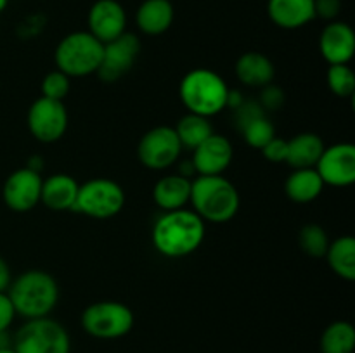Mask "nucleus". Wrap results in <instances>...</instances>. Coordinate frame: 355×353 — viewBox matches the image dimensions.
I'll list each match as a JSON object with an SVG mask.
<instances>
[{"label": "nucleus", "instance_id": "1", "mask_svg": "<svg viewBox=\"0 0 355 353\" xmlns=\"http://www.w3.org/2000/svg\"><path fill=\"white\" fill-rule=\"evenodd\" d=\"M207 224L189 208L163 211L153 225L151 241L166 258H184L203 244Z\"/></svg>", "mask_w": 355, "mask_h": 353}, {"label": "nucleus", "instance_id": "2", "mask_svg": "<svg viewBox=\"0 0 355 353\" xmlns=\"http://www.w3.org/2000/svg\"><path fill=\"white\" fill-rule=\"evenodd\" d=\"M239 192L224 175H198L191 183V210L207 224H227L239 211Z\"/></svg>", "mask_w": 355, "mask_h": 353}, {"label": "nucleus", "instance_id": "3", "mask_svg": "<svg viewBox=\"0 0 355 353\" xmlns=\"http://www.w3.org/2000/svg\"><path fill=\"white\" fill-rule=\"evenodd\" d=\"M16 315L24 320L51 317L59 301V286L45 270H26L7 289Z\"/></svg>", "mask_w": 355, "mask_h": 353}, {"label": "nucleus", "instance_id": "4", "mask_svg": "<svg viewBox=\"0 0 355 353\" xmlns=\"http://www.w3.org/2000/svg\"><path fill=\"white\" fill-rule=\"evenodd\" d=\"M227 82L217 71L208 68H194L182 76L179 85V97L187 113L211 118L227 109Z\"/></svg>", "mask_w": 355, "mask_h": 353}, {"label": "nucleus", "instance_id": "5", "mask_svg": "<svg viewBox=\"0 0 355 353\" xmlns=\"http://www.w3.org/2000/svg\"><path fill=\"white\" fill-rule=\"evenodd\" d=\"M103 47L89 31H73L61 38L54 51L55 69L69 78H83L97 73L103 59Z\"/></svg>", "mask_w": 355, "mask_h": 353}, {"label": "nucleus", "instance_id": "6", "mask_svg": "<svg viewBox=\"0 0 355 353\" xmlns=\"http://www.w3.org/2000/svg\"><path fill=\"white\" fill-rule=\"evenodd\" d=\"M80 324L90 338L111 341L125 338L134 329L135 315L121 301L103 300L89 305L82 311Z\"/></svg>", "mask_w": 355, "mask_h": 353}, {"label": "nucleus", "instance_id": "7", "mask_svg": "<svg viewBox=\"0 0 355 353\" xmlns=\"http://www.w3.org/2000/svg\"><path fill=\"white\" fill-rule=\"evenodd\" d=\"M12 348L16 353H71V338L54 318H31L16 331Z\"/></svg>", "mask_w": 355, "mask_h": 353}, {"label": "nucleus", "instance_id": "8", "mask_svg": "<svg viewBox=\"0 0 355 353\" xmlns=\"http://www.w3.org/2000/svg\"><path fill=\"white\" fill-rule=\"evenodd\" d=\"M125 201L127 197L120 183L106 176H97L80 183L73 211L96 220H107L123 210Z\"/></svg>", "mask_w": 355, "mask_h": 353}, {"label": "nucleus", "instance_id": "9", "mask_svg": "<svg viewBox=\"0 0 355 353\" xmlns=\"http://www.w3.org/2000/svg\"><path fill=\"white\" fill-rule=\"evenodd\" d=\"M184 147L177 137L175 128L162 125L142 135L137 145V158L142 166L159 172L175 165Z\"/></svg>", "mask_w": 355, "mask_h": 353}, {"label": "nucleus", "instance_id": "10", "mask_svg": "<svg viewBox=\"0 0 355 353\" xmlns=\"http://www.w3.org/2000/svg\"><path fill=\"white\" fill-rule=\"evenodd\" d=\"M28 130L44 144H52L62 138L68 130L69 116L62 100L38 97L28 109Z\"/></svg>", "mask_w": 355, "mask_h": 353}, {"label": "nucleus", "instance_id": "11", "mask_svg": "<svg viewBox=\"0 0 355 353\" xmlns=\"http://www.w3.org/2000/svg\"><path fill=\"white\" fill-rule=\"evenodd\" d=\"M139 54H141V40L134 33L125 31L123 35L104 44L97 75L103 82H116L134 68Z\"/></svg>", "mask_w": 355, "mask_h": 353}, {"label": "nucleus", "instance_id": "12", "mask_svg": "<svg viewBox=\"0 0 355 353\" xmlns=\"http://www.w3.org/2000/svg\"><path fill=\"white\" fill-rule=\"evenodd\" d=\"M40 172L24 166L16 170L6 179L2 187V199L9 210L16 213H26L40 203L42 196Z\"/></svg>", "mask_w": 355, "mask_h": 353}, {"label": "nucleus", "instance_id": "13", "mask_svg": "<svg viewBox=\"0 0 355 353\" xmlns=\"http://www.w3.org/2000/svg\"><path fill=\"white\" fill-rule=\"evenodd\" d=\"M315 172L324 185L349 187L355 182V145L350 142H338L324 147Z\"/></svg>", "mask_w": 355, "mask_h": 353}, {"label": "nucleus", "instance_id": "14", "mask_svg": "<svg viewBox=\"0 0 355 353\" xmlns=\"http://www.w3.org/2000/svg\"><path fill=\"white\" fill-rule=\"evenodd\" d=\"M87 31L101 44L127 31V10L118 0H96L87 14Z\"/></svg>", "mask_w": 355, "mask_h": 353}, {"label": "nucleus", "instance_id": "15", "mask_svg": "<svg viewBox=\"0 0 355 353\" xmlns=\"http://www.w3.org/2000/svg\"><path fill=\"white\" fill-rule=\"evenodd\" d=\"M191 163L198 175H224L234 158L232 142L222 134H211L207 141L193 149Z\"/></svg>", "mask_w": 355, "mask_h": 353}, {"label": "nucleus", "instance_id": "16", "mask_svg": "<svg viewBox=\"0 0 355 353\" xmlns=\"http://www.w3.org/2000/svg\"><path fill=\"white\" fill-rule=\"evenodd\" d=\"M319 52L331 64H349L355 54V33L349 23L329 21L319 37Z\"/></svg>", "mask_w": 355, "mask_h": 353}, {"label": "nucleus", "instance_id": "17", "mask_svg": "<svg viewBox=\"0 0 355 353\" xmlns=\"http://www.w3.org/2000/svg\"><path fill=\"white\" fill-rule=\"evenodd\" d=\"M267 16L283 30H298L315 19L314 0H267Z\"/></svg>", "mask_w": 355, "mask_h": 353}, {"label": "nucleus", "instance_id": "18", "mask_svg": "<svg viewBox=\"0 0 355 353\" xmlns=\"http://www.w3.org/2000/svg\"><path fill=\"white\" fill-rule=\"evenodd\" d=\"M80 183L68 173H54L42 182L40 203L49 210L69 211L75 208Z\"/></svg>", "mask_w": 355, "mask_h": 353}, {"label": "nucleus", "instance_id": "19", "mask_svg": "<svg viewBox=\"0 0 355 353\" xmlns=\"http://www.w3.org/2000/svg\"><path fill=\"white\" fill-rule=\"evenodd\" d=\"M234 73L243 85L250 89H262L274 82L276 68L274 62L262 52H245L236 61Z\"/></svg>", "mask_w": 355, "mask_h": 353}, {"label": "nucleus", "instance_id": "20", "mask_svg": "<svg viewBox=\"0 0 355 353\" xmlns=\"http://www.w3.org/2000/svg\"><path fill=\"white\" fill-rule=\"evenodd\" d=\"M191 183H193V179H187L179 173L162 176L153 187V201L162 211L187 208L191 197Z\"/></svg>", "mask_w": 355, "mask_h": 353}, {"label": "nucleus", "instance_id": "21", "mask_svg": "<svg viewBox=\"0 0 355 353\" xmlns=\"http://www.w3.org/2000/svg\"><path fill=\"white\" fill-rule=\"evenodd\" d=\"M175 19V9L170 0H144L135 12V23L144 35L158 37L170 30Z\"/></svg>", "mask_w": 355, "mask_h": 353}, {"label": "nucleus", "instance_id": "22", "mask_svg": "<svg viewBox=\"0 0 355 353\" xmlns=\"http://www.w3.org/2000/svg\"><path fill=\"white\" fill-rule=\"evenodd\" d=\"M324 147V141L318 134L302 132L288 141L286 163L293 170L315 168Z\"/></svg>", "mask_w": 355, "mask_h": 353}, {"label": "nucleus", "instance_id": "23", "mask_svg": "<svg viewBox=\"0 0 355 353\" xmlns=\"http://www.w3.org/2000/svg\"><path fill=\"white\" fill-rule=\"evenodd\" d=\"M324 187V182L315 168H298L288 175L284 182V194L293 203L307 204L318 199Z\"/></svg>", "mask_w": 355, "mask_h": 353}, {"label": "nucleus", "instance_id": "24", "mask_svg": "<svg viewBox=\"0 0 355 353\" xmlns=\"http://www.w3.org/2000/svg\"><path fill=\"white\" fill-rule=\"evenodd\" d=\"M326 260L333 272L343 280H355V239L352 235H342L329 242Z\"/></svg>", "mask_w": 355, "mask_h": 353}, {"label": "nucleus", "instance_id": "25", "mask_svg": "<svg viewBox=\"0 0 355 353\" xmlns=\"http://www.w3.org/2000/svg\"><path fill=\"white\" fill-rule=\"evenodd\" d=\"M173 128H175V134L182 147L189 149V151L196 149L201 142L207 141L214 134V125H211L210 118L194 113L184 114Z\"/></svg>", "mask_w": 355, "mask_h": 353}, {"label": "nucleus", "instance_id": "26", "mask_svg": "<svg viewBox=\"0 0 355 353\" xmlns=\"http://www.w3.org/2000/svg\"><path fill=\"white\" fill-rule=\"evenodd\" d=\"M319 348L321 353H354L355 327L347 320L331 322L322 331Z\"/></svg>", "mask_w": 355, "mask_h": 353}, {"label": "nucleus", "instance_id": "27", "mask_svg": "<svg viewBox=\"0 0 355 353\" xmlns=\"http://www.w3.org/2000/svg\"><path fill=\"white\" fill-rule=\"evenodd\" d=\"M239 134L243 135L246 144L253 149H262L263 145L269 141H272L276 137V127L270 121L269 114H260V116H255L253 120H250L248 123L243 125L239 128Z\"/></svg>", "mask_w": 355, "mask_h": 353}, {"label": "nucleus", "instance_id": "28", "mask_svg": "<svg viewBox=\"0 0 355 353\" xmlns=\"http://www.w3.org/2000/svg\"><path fill=\"white\" fill-rule=\"evenodd\" d=\"M329 237L326 234L324 228L318 224H307L300 228L298 234V244L305 255L312 256V258H322L328 251Z\"/></svg>", "mask_w": 355, "mask_h": 353}, {"label": "nucleus", "instance_id": "29", "mask_svg": "<svg viewBox=\"0 0 355 353\" xmlns=\"http://www.w3.org/2000/svg\"><path fill=\"white\" fill-rule=\"evenodd\" d=\"M328 87L336 97L352 99L355 93V73L349 64H331L326 73Z\"/></svg>", "mask_w": 355, "mask_h": 353}, {"label": "nucleus", "instance_id": "30", "mask_svg": "<svg viewBox=\"0 0 355 353\" xmlns=\"http://www.w3.org/2000/svg\"><path fill=\"white\" fill-rule=\"evenodd\" d=\"M42 97L54 100H64L66 96L69 93L71 89V78L66 76L64 73L54 69V71L47 73L42 80Z\"/></svg>", "mask_w": 355, "mask_h": 353}, {"label": "nucleus", "instance_id": "31", "mask_svg": "<svg viewBox=\"0 0 355 353\" xmlns=\"http://www.w3.org/2000/svg\"><path fill=\"white\" fill-rule=\"evenodd\" d=\"M260 90H262V92H260V97L257 100H259V104L262 106V109L266 111L267 114H269L270 111H279L281 107L284 106L286 93H284V90L281 89V87L269 83V85L262 87Z\"/></svg>", "mask_w": 355, "mask_h": 353}, {"label": "nucleus", "instance_id": "32", "mask_svg": "<svg viewBox=\"0 0 355 353\" xmlns=\"http://www.w3.org/2000/svg\"><path fill=\"white\" fill-rule=\"evenodd\" d=\"M262 154L267 161L270 163H286V154H288V141L281 137H274L272 141L267 142L262 149Z\"/></svg>", "mask_w": 355, "mask_h": 353}, {"label": "nucleus", "instance_id": "33", "mask_svg": "<svg viewBox=\"0 0 355 353\" xmlns=\"http://www.w3.org/2000/svg\"><path fill=\"white\" fill-rule=\"evenodd\" d=\"M315 17L326 21H336L342 10V0H314Z\"/></svg>", "mask_w": 355, "mask_h": 353}, {"label": "nucleus", "instance_id": "34", "mask_svg": "<svg viewBox=\"0 0 355 353\" xmlns=\"http://www.w3.org/2000/svg\"><path fill=\"white\" fill-rule=\"evenodd\" d=\"M16 317V310H14L9 294L0 293V332L9 331V327L12 325Z\"/></svg>", "mask_w": 355, "mask_h": 353}, {"label": "nucleus", "instance_id": "35", "mask_svg": "<svg viewBox=\"0 0 355 353\" xmlns=\"http://www.w3.org/2000/svg\"><path fill=\"white\" fill-rule=\"evenodd\" d=\"M10 282H12V273H10V266L6 260L0 256V293H7Z\"/></svg>", "mask_w": 355, "mask_h": 353}, {"label": "nucleus", "instance_id": "36", "mask_svg": "<svg viewBox=\"0 0 355 353\" xmlns=\"http://www.w3.org/2000/svg\"><path fill=\"white\" fill-rule=\"evenodd\" d=\"M7 346H12V339L9 338L7 331L0 332V348H7Z\"/></svg>", "mask_w": 355, "mask_h": 353}, {"label": "nucleus", "instance_id": "37", "mask_svg": "<svg viewBox=\"0 0 355 353\" xmlns=\"http://www.w3.org/2000/svg\"><path fill=\"white\" fill-rule=\"evenodd\" d=\"M7 6H9V0H0V12H3L7 9Z\"/></svg>", "mask_w": 355, "mask_h": 353}, {"label": "nucleus", "instance_id": "38", "mask_svg": "<svg viewBox=\"0 0 355 353\" xmlns=\"http://www.w3.org/2000/svg\"><path fill=\"white\" fill-rule=\"evenodd\" d=\"M0 353H16V350L12 346H7V348H0Z\"/></svg>", "mask_w": 355, "mask_h": 353}]
</instances>
